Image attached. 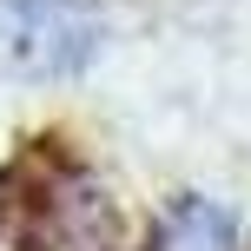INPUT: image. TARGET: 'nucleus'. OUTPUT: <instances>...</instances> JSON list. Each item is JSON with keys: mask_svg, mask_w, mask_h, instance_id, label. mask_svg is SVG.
I'll use <instances>...</instances> for the list:
<instances>
[{"mask_svg": "<svg viewBox=\"0 0 251 251\" xmlns=\"http://www.w3.org/2000/svg\"><path fill=\"white\" fill-rule=\"evenodd\" d=\"M13 33V60L40 79H73L93 66L106 40V20L93 0H0Z\"/></svg>", "mask_w": 251, "mask_h": 251, "instance_id": "obj_2", "label": "nucleus"}, {"mask_svg": "<svg viewBox=\"0 0 251 251\" xmlns=\"http://www.w3.org/2000/svg\"><path fill=\"white\" fill-rule=\"evenodd\" d=\"M7 185H13V172H0V218H7V205H13V199H7Z\"/></svg>", "mask_w": 251, "mask_h": 251, "instance_id": "obj_4", "label": "nucleus"}, {"mask_svg": "<svg viewBox=\"0 0 251 251\" xmlns=\"http://www.w3.org/2000/svg\"><path fill=\"white\" fill-rule=\"evenodd\" d=\"M238 245H245L238 218L218 199H199V192H178L146 238V251H238Z\"/></svg>", "mask_w": 251, "mask_h": 251, "instance_id": "obj_3", "label": "nucleus"}, {"mask_svg": "<svg viewBox=\"0 0 251 251\" xmlns=\"http://www.w3.org/2000/svg\"><path fill=\"white\" fill-rule=\"evenodd\" d=\"M60 139H33V172L20 192V245L26 251H119V212L106 185L73 159L53 152Z\"/></svg>", "mask_w": 251, "mask_h": 251, "instance_id": "obj_1", "label": "nucleus"}]
</instances>
